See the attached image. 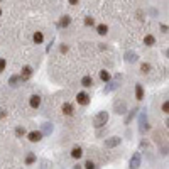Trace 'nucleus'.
<instances>
[{
  "label": "nucleus",
  "mask_w": 169,
  "mask_h": 169,
  "mask_svg": "<svg viewBox=\"0 0 169 169\" xmlns=\"http://www.w3.org/2000/svg\"><path fill=\"white\" fill-rule=\"evenodd\" d=\"M100 78H102V81H105V83H107V81H110V73H108V71H100Z\"/></svg>",
  "instance_id": "412c9836"
},
{
  "label": "nucleus",
  "mask_w": 169,
  "mask_h": 169,
  "mask_svg": "<svg viewBox=\"0 0 169 169\" xmlns=\"http://www.w3.org/2000/svg\"><path fill=\"white\" fill-rule=\"evenodd\" d=\"M70 22H71L70 15H63L61 20H59V27H68V26H70Z\"/></svg>",
  "instance_id": "4468645a"
},
{
  "label": "nucleus",
  "mask_w": 169,
  "mask_h": 169,
  "mask_svg": "<svg viewBox=\"0 0 169 169\" xmlns=\"http://www.w3.org/2000/svg\"><path fill=\"white\" fill-rule=\"evenodd\" d=\"M139 166H140V154L135 152L132 156V159H130V167H139Z\"/></svg>",
  "instance_id": "0eeeda50"
},
{
  "label": "nucleus",
  "mask_w": 169,
  "mask_h": 169,
  "mask_svg": "<svg viewBox=\"0 0 169 169\" xmlns=\"http://www.w3.org/2000/svg\"><path fill=\"white\" fill-rule=\"evenodd\" d=\"M107 122H108V112H100V113L93 118V125H95L96 129H102Z\"/></svg>",
  "instance_id": "f257e3e1"
},
{
  "label": "nucleus",
  "mask_w": 169,
  "mask_h": 169,
  "mask_svg": "<svg viewBox=\"0 0 169 169\" xmlns=\"http://www.w3.org/2000/svg\"><path fill=\"white\" fill-rule=\"evenodd\" d=\"M70 4H71V5H76V4H78V0H70Z\"/></svg>",
  "instance_id": "2f4dec72"
},
{
  "label": "nucleus",
  "mask_w": 169,
  "mask_h": 169,
  "mask_svg": "<svg viewBox=\"0 0 169 169\" xmlns=\"http://www.w3.org/2000/svg\"><path fill=\"white\" fill-rule=\"evenodd\" d=\"M166 56H167V58H169V49H167V51H166Z\"/></svg>",
  "instance_id": "f704fd0d"
},
{
  "label": "nucleus",
  "mask_w": 169,
  "mask_h": 169,
  "mask_svg": "<svg viewBox=\"0 0 169 169\" xmlns=\"http://www.w3.org/2000/svg\"><path fill=\"white\" fill-rule=\"evenodd\" d=\"M118 144H120V139H118V137H110V139H107L105 140V147H117Z\"/></svg>",
  "instance_id": "39448f33"
},
{
  "label": "nucleus",
  "mask_w": 169,
  "mask_h": 169,
  "mask_svg": "<svg viewBox=\"0 0 169 169\" xmlns=\"http://www.w3.org/2000/svg\"><path fill=\"white\" fill-rule=\"evenodd\" d=\"M139 124H140V127H139V130H140V132H146V130H149V125H147V115H146V112H142V113H140Z\"/></svg>",
  "instance_id": "7ed1b4c3"
},
{
  "label": "nucleus",
  "mask_w": 169,
  "mask_h": 169,
  "mask_svg": "<svg viewBox=\"0 0 169 169\" xmlns=\"http://www.w3.org/2000/svg\"><path fill=\"white\" fill-rule=\"evenodd\" d=\"M63 113H64V115H73L74 113L71 103H64V105H63Z\"/></svg>",
  "instance_id": "2eb2a0df"
},
{
  "label": "nucleus",
  "mask_w": 169,
  "mask_h": 169,
  "mask_svg": "<svg viewBox=\"0 0 169 169\" xmlns=\"http://www.w3.org/2000/svg\"><path fill=\"white\" fill-rule=\"evenodd\" d=\"M140 71H142L144 74L149 73V71H151V64H149V63H144L142 66H140Z\"/></svg>",
  "instance_id": "b1692460"
},
{
  "label": "nucleus",
  "mask_w": 169,
  "mask_h": 169,
  "mask_svg": "<svg viewBox=\"0 0 169 169\" xmlns=\"http://www.w3.org/2000/svg\"><path fill=\"white\" fill-rule=\"evenodd\" d=\"M20 78H22V76H10V78H9V83H10L12 86H17V83H19Z\"/></svg>",
  "instance_id": "5701e85b"
},
{
  "label": "nucleus",
  "mask_w": 169,
  "mask_h": 169,
  "mask_svg": "<svg viewBox=\"0 0 169 169\" xmlns=\"http://www.w3.org/2000/svg\"><path fill=\"white\" fill-rule=\"evenodd\" d=\"M42 135H44V134H42V132H39V130H32V132H29L27 139H29L31 142H39V140L42 139Z\"/></svg>",
  "instance_id": "20e7f679"
},
{
  "label": "nucleus",
  "mask_w": 169,
  "mask_h": 169,
  "mask_svg": "<svg viewBox=\"0 0 169 169\" xmlns=\"http://www.w3.org/2000/svg\"><path fill=\"white\" fill-rule=\"evenodd\" d=\"M125 110H127V107H125V103L120 102V103H115V113H125Z\"/></svg>",
  "instance_id": "9b49d317"
},
{
  "label": "nucleus",
  "mask_w": 169,
  "mask_h": 169,
  "mask_svg": "<svg viewBox=\"0 0 169 169\" xmlns=\"http://www.w3.org/2000/svg\"><path fill=\"white\" fill-rule=\"evenodd\" d=\"M29 105L32 108H39V105H41V96L39 95H32L31 96V100H29Z\"/></svg>",
  "instance_id": "423d86ee"
},
{
  "label": "nucleus",
  "mask_w": 169,
  "mask_h": 169,
  "mask_svg": "<svg viewBox=\"0 0 169 169\" xmlns=\"http://www.w3.org/2000/svg\"><path fill=\"white\" fill-rule=\"evenodd\" d=\"M24 134H26V129H24V127H17V129H15V135L17 137H22Z\"/></svg>",
  "instance_id": "393cba45"
},
{
  "label": "nucleus",
  "mask_w": 169,
  "mask_h": 169,
  "mask_svg": "<svg viewBox=\"0 0 169 169\" xmlns=\"http://www.w3.org/2000/svg\"><path fill=\"white\" fill-rule=\"evenodd\" d=\"M144 42H146V46H154V44H156V37L149 34V36L144 37Z\"/></svg>",
  "instance_id": "6ab92c4d"
},
{
  "label": "nucleus",
  "mask_w": 169,
  "mask_h": 169,
  "mask_svg": "<svg viewBox=\"0 0 169 169\" xmlns=\"http://www.w3.org/2000/svg\"><path fill=\"white\" fill-rule=\"evenodd\" d=\"M135 96H137V100H142V98H144V88H142V84H135Z\"/></svg>",
  "instance_id": "dca6fc26"
},
{
  "label": "nucleus",
  "mask_w": 169,
  "mask_h": 169,
  "mask_svg": "<svg viewBox=\"0 0 169 169\" xmlns=\"http://www.w3.org/2000/svg\"><path fill=\"white\" fill-rule=\"evenodd\" d=\"M166 125H167V129H169V118H167V120H166Z\"/></svg>",
  "instance_id": "72a5a7b5"
},
{
  "label": "nucleus",
  "mask_w": 169,
  "mask_h": 169,
  "mask_svg": "<svg viewBox=\"0 0 169 169\" xmlns=\"http://www.w3.org/2000/svg\"><path fill=\"white\" fill-rule=\"evenodd\" d=\"M162 112H164V113H169V100H166V102L162 103Z\"/></svg>",
  "instance_id": "cd10ccee"
},
{
  "label": "nucleus",
  "mask_w": 169,
  "mask_h": 169,
  "mask_svg": "<svg viewBox=\"0 0 169 169\" xmlns=\"http://www.w3.org/2000/svg\"><path fill=\"white\" fill-rule=\"evenodd\" d=\"M84 26H95V19L93 17H84Z\"/></svg>",
  "instance_id": "a878e982"
},
{
  "label": "nucleus",
  "mask_w": 169,
  "mask_h": 169,
  "mask_svg": "<svg viewBox=\"0 0 169 169\" xmlns=\"http://www.w3.org/2000/svg\"><path fill=\"white\" fill-rule=\"evenodd\" d=\"M118 88V81H110V83L103 88V93H110V92H113V90H117Z\"/></svg>",
  "instance_id": "6e6552de"
},
{
  "label": "nucleus",
  "mask_w": 169,
  "mask_h": 169,
  "mask_svg": "<svg viewBox=\"0 0 169 169\" xmlns=\"http://www.w3.org/2000/svg\"><path fill=\"white\" fill-rule=\"evenodd\" d=\"M76 102L80 103V105H88L90 103V95L88 93H84V92H80L76 95Z\"/></svg>",
  "instance_id": "f03ea898"
},
{
  "label": "nucleus",
  "mask_w": 169,
  "mask_h": 169,
  "mask_svg": "<svg viewBox=\"0 0 169 169\" xmlns=\"http://www.w3.org/2000/svg\"><path fill=\"white\" fill-rule=\"evenodd\" d=\"M137 59H139V56L135 54V52H125V61L127 63H134V61H137Z\"/></svg>",
  "instance_id": "f8f14e48"
},
{
  "label": "nucleus",
  "mask_w": 169,
  "mask_h": 169,
  "mask_svg": "<svg viewBox=\"0 0 169 169\" xmlns=\"http://www.w3.org/2000/svg\"><path fill=\"white\" fill-rule=\"evenodd\" d=\"M137 112H139V108H134V110L130 112L129 115H127V118H125V124H129V122H130V120H132V118L137 115Z\"/></svg>",
  "instance_id": "4be33fe9"
},
{
  "label": "nucleus",
  "mask_w": 169,
  "mask_h": 169,
  "mask_svg": "<svg viewBox=\"0 0 169 169\" xmlns=\"http://www.w3.org/2000/svg\"><path fill=\"white\" fill-rule=\"evenodd\" d=\"M0 117H2V118L5 117V110H0Z\"/></svg>",
  "instance_id": "473e14b6"
},
{
  "label": "nucleus",
  "mask_w": 169,
  "mask_h": 169,
  "mask_svg": "<svg viewBox=\"0 0 169 169\" xmlns=\"http://www.w3.org/2000/svg\"><path fill=\"white\" fill-rule=\"evenodd\" d=\"M81 156H83L81 147H73V149H71V157H73V159H80Z\"/></svg>",
  "instance_id": "9d476101"
},
{
  "label": "nucleus",
  "mask_w": 169,
  "mask_h": 169,
  "mask_svg": "<svg viewBox=\"0 0 169 169\" xmlns=\"http://www.w3.org/2000/svg\"><path fill=\"white\" fill-rule=\"evenodd\" d=\"M32 162H36V156L29 154V156H27V159H26V164H32Z\"/></svg>",
  "instance_id": "bb28decb"
},
{
  "label": "nucleus",
  "mask_w": 169,
  "mask_h": 169,
  "mask_svg": "<svg viewBox=\"0 0 169 169\" xmlns=\"http://www.w3.org/2000/svg\"><path fill=\"white\" fill-rule=\"evenodd\" d=\"M20 76H22V80H29V78L32 76V68H31V66H24L22 68V74H20Z\"/></svg>",
  "instance_id": "1a4fd4ad"
},
{
  "label": "nucleus",
  "mask_w": 169,
  "mask_h": 169,
  "mask_svg": "<svg viewBox=\"0 0 169 169\" xmlns=\"http://www.w3.org/2000/svg\"><path fill=\"white\" fill-rule=\"evenodd\" d=\"M32 39H34V42H36V44H41V42L44 41V36H42V32H39V31H37V32H34Z\"/></svg>",
  "instance_id": "f3484780"
},
{
  "label": "nucleus",
  "mask_w": 169,
  "mask_h": 169,
  "mask_svg": "<svg viewBox=\"0 0 169 169\" xmlns=\"http://www.w3.org/2000/svg\"><path fill=\"white\" fill-rule=\"evenodd\" d=\"M81 84H83L84 88H90V86H93L92 76H83V80H81Z\"/></svg>",
  "instance_id": "ddd939ff"
},
{
  "label": "nucleus",
  "mask_w": 169,
  "mask_h": 169,
  "mask_svg": "<svg viewBox=\"0 0 169 169\" xmlns=\"http://www.w3.org/2000/svg\"><path fill=\"white\" fill-rule=\"evenodd\" d=\"M96 32H98L100 36H105V34L108 32V27L105 26V24H102V26H98V27H96Z\"/></svg>",
  "instance_id": "aec40b11"
},
{
  "label": "nucleus",
  "mask_w": 169,
  "mask_h": 169,
  "mask_svg": "<svg viewBox=\"0 0 169 169\" xmlns=\"http://www.w3.org/2000/svg\"><path fill=\"white\" fill-rule=\"evenodd\" d=\"M51 132H52V124H42V134L51 135Z\"/></svg>",
  "instance_id": "a211bd4d"
},
{
  "label": "nucleus",
  "mask_w": 169,
  "mask_h": 169,
  "mask_svg": "<svg viewBox=\"0 0 169 169\" xmlns=\"http://www.w3.org/2000/svg\"><path fill=\"white\" fill-rule=\"evenodd\" d=\"M68 51V46H61V52H66Z\"/></svg>",
  "instance_id": "7c9ffc66"
},
{
  "label": "nucleus",
  "mask_w": 169,
  "mask_h": 169,
  "mask_svg": "<svg viewBox=\"0 0 169 169\" xmlns=\"http://www.w3.org/2000/svg\"><path fill=\"white\" fill-rule=\"evenodd\" d=\"M5 64H7V63H5V59H0V73L5 70Z\"/></svg>",
  "instance_id": "c756f323"
},
{
  "label": "nucleus",
  "mask_w": 169,
  "mask_h": 169,
  "mask_svg": "<svg viewBox=\"0 0 169 169\" xmlns=\"http://www.w3.org/2000/svg\"><path fill=\"white\" fill-rule=\"evenodd\" d=\"M0 15H2V10H0Z\"/></svg>",
  "instance_id": "c9c22d12"
},
{
  "label": "nucleus",
  "mask_w": 169,
  "mask_h": 169,
  "mask_svg": "<svg viewBox=\"0 0 169 169\" xmlns=\"http://www.w3.org/2000/svg\"><path fill=\"white\" fill-rule=\"evenodd\" d=\"M84 167H86V169H93V167H96V166L93 164L92 161H86V164H84Z\"/></svg>",
  "instance_id": "c85d7f7f"
}]
</instances>
